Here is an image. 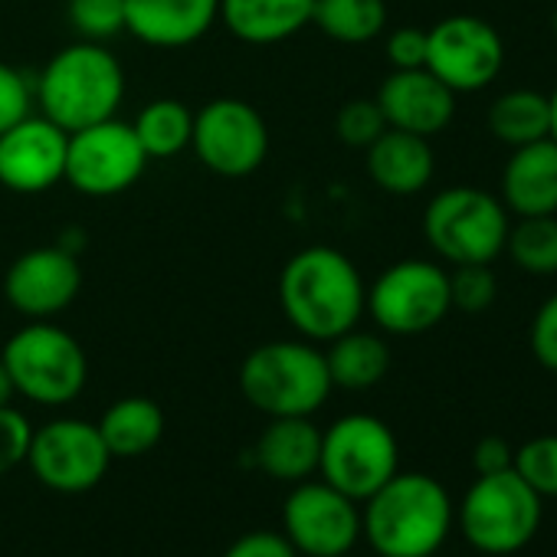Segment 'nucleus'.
Segmentation results:
<instances>
[{"label":"nucleus","instance_id":"obj_41","mask_svg":"<svg viewBox=\"0 0 557 557\" xmlns=\"http://www.w3.org/2000/svg\"><path fill=\"white\" fill-rule=\"evenodd\" d=\"M550 30H554V37H557V4H554V14H550Z\"/></svg>","mask_w":557,"mask_h":557},{"label":"nucleus","instance_id":"obj_3","mask_svg":"<svg viewBox=\"0 0 557 557\" xmlns=\"http://www.w3.org/2000/svg\"><path fill=\"white\" fill-rule=\"evenodd\" d=\"M125 99V70L106 44L76 40L50 57L34 83V102L63 132L115 119Z\"/></svg>","mask_w":557,"mask_h":557},{"label":"nucleus","instance_id":"obj_9","mask_svg":"<svg viewBox=\"0 0 557 557\" xmlns=\"http://www.w3.org/2000/svg\"><path fill=\"white\" fill-rule=\"evenodd\" d=\"M449 272L433 259H400L368 289V315L387 335H423L449 315Z\"/></svg>","mask_w":557,"mask_h":557},{"label":"nucleus","instance_id":"obj_20","mask_svg":"<svg viewBox=\"0 0 557 557\" xmlns=\"http://www.w3.org/2000/svg\"><path fill=\"white\" fill-rule=\"evenodd\" d=\"M322 430L312 417H269L252 446L256 466L278 482H306L319 472Z\"/></svg>","mask_w":557,"mask_h":557},{"label":"nucleus","instance_id":"obj_7","mask_svg":"<svg viewBox=\"0 0 557 557\" xmlns=\"http://www.w3.org/2000/svg\"><path fill=\"white\" fill-rule=\"evenodd\" d=\"M541 505L544 498L515 469L479 475L459 508L462 537L488 557L518 554L541 528Z\"/></svg>","mask_w":557,"mask_h":557},{"label":"nucleus","instance_id":"obj_6","mask_svg":"<svg viewBox=\"0 0 557 557\" xmlns=\"http://www.w3.org/2000/svg\"><path fill=\"white\" fill-rule=\"evenodd\" d=\"M508 226L511 213L505 210L502 197L472 184L440 190L423 213V236L449 265L498 259L505 252Z\"/></svg>","mask_w":557,"mask_h":557},{"label":"nucleus","instance_id":"obj_22","mask_svg":"<svg viewBox=\"0 0 557 557\" xmlns=\"http://www.w3.org/2000/svg\"><path fill=\"white\" fill-rule=\"evenodd\" d=\"M315 0H220V24L249 47H272L312 24Z\"/></svg>","mask_w":557,"mask_h":557},{"label":"nucleus","instance_id":"obj_33","mask_svg":"<svg viewBox=\"0 0 557 557\" xmlns=\"http://www.w3.org/2000/svg\"><path fill=\"white\" fill-rule=\"evenodd\" d=\"M30 112H34V83L21 70L0 63V135L21 119H27Z\"/></svg>","mask_w":557,"mask_h":557},{"label":"nucleus","instance_id":"obj_31","mask_svg":"<svg viewBox=\"0 0 557 557\" xmlns=\"http://www.w3.org/2000/svg\"><path fill=\"white\" fill-rule=\"evenodd\" d=\"M495 296H498V278L488 262H469V265H456L449 272L453 309L479 315L495 306Z\"/></svg>","mask_w":557,"mask_h":557},{"label":"nucleus","instance_id":"obj_8","mask_svg":"<svg viewBox=\"0 0 557 557\" xmlns=\"http://www.w3.org/2000/svg\"><path fill=\"white\" fill-rule=\"evenodd\" d=\"M400 466L394 430L371 413H348L322 430V482L355 502L371 498Z\"/></svg>","mask_w":557,"mask_h":557},{"label":"nucleus","instance_id":"obj_27","mask_svg":"<svg viewBox=\"0 0 557 557\" xmlns=\"http://www.w3.org/2000/svg\"><path fill=\"white\" fill-rule=\"evenodd\" d=\"M148 161H164V158H177L181 151L190 148V135H194V112L177 102V99H154L148 102L138 119L132 122Z\"/></svg>","mask_w":557,"mask_h":557},{"label":"nucleus","instance_id":"obj_2","mask_svg":"<svg viewBox=\"0 0 557 557\" xmlns=\"http://www.w3.org/2000/svg\"><path fill=\"white\" fill-rule=\"evenodd\" d=\"M453 498L426 472H394L364 498L361 534L381 557H433L453 528Z\"/></svg>","mask_w":557,"mask_h":557},{"label":"nucleus","instance_id":"obj_25","mask_svg":"<svg viewBox=\"0 0 557 557\" xmlns=\"http://www.w3.org/2000/svg\"><path fill=\"white\" fill-rule=\"evenodd\" d=\"M485 125L508 148L550 138V102L537 89H508L488 106Z\"/></svg>","mask_w":557,"mask_h":557},{"label":"nucleus","instance_id":"obj_28","mask_svg":"<svg viewBox=\"0 0 557 557\" xmlns=\"http://www.w3.org/2000/svg\"><path fill=\"white\" fill-rule=\"evenodd\" d=\"M505 252L528 275H557V213L515 216L508 226Z\"/></svg>","mask_w":557,"mask_h":557},{"label":"nucleus","instance_id":"obj_12","mask_svg":"<svg viewBox=\"0 0 557 557\" xmlns=\"http://www.w3.org/2000/svg\"><path fill=\"white\" fill-rule=\"evenodd\" d=\"M505 66L502 34L472 14H453L426 30V70L456 96L482 92Z\"/></svg>","mask_w":557,"mask_h":557},{"label":"nucleus","instance_id":"obj_30","mask_svg":"<svg viewBox=\"0 0 557 557\" xmlns=\"http://www.w3.org/2000/svg\"><path fill=\"white\" fill-rule=\"evenodd\" d=\"M511 469L541 495L557 498V433L534 436L515 449Z\"/></svg>","mask_w":557,"mask_h":557},{"label":"nucleus","instance_id":"obj_17","mask_svg":"<svg viewBox=\"0 0 557 557\" xmlns=\"http://www.w3.org/2000/svg\"><path fill=\"white\" fill-rule=\"evenodd\" d=\"M374 102L384 112L387 128H400L410 135L433 138L443 128H449L456 115V92L443 86L426 66L423 70H394Z\"/></svg>","mask_w":557,"mask_h":557},{"label":"nucleus","instance_id":"obj_11","mask_svg":"<svg viewBox=\"0 0 557 557\" xmlns=\"http://www.w3.org/2000/svg\"><path fill=\"white\" fill-rule=\"evenodd\" d=\"M190 151L220 177H246L269 154V128L256 106L223 96L194 112Z\"/></svg>","mask_w":557,"mask_h":557},{"label":"nucleus","instance_id":"obj_15","mask_svg":"<svg viewBox=\"0 0 557 557\" xmlns=\"http://www.w3.org/2000/svg\"><path fill=\"white\" fill-rule=\"evenodd\" d=\"M79 289L83 265L76 252H70L60 243L21 252L4 275V296L11 309L30 322L57 319L76 302Z\"/></svg>","mask_w":557,"mask_h":557},{"label":"nucleus","instance_id":"obj_40","mask_svg":"<svg viewBox=\"0 0 557 557\" xmlns=\"http://www.w3.org/2000/svg\"><path fill=\"white\" fill-rule=\"evenodd\" d=\"M547 102H550V138L557 141V86L554 92H547Z\"/></svg>","mask_w":557,"mask_h":557},{"label":"nucleus","instance_id":"obj_18","mask_svg":"<svg viewBox=\"0 0 557 557\" xmlns=\"http://www.w3.org/2000/svg\"><path fill=\"white\" fill-rule=\"evenodd\" d=\"M135 40L154 50H184L203 40L220 21V0H125Z\"/></svg>","mask_w":557,"mask_h":557},{"label":"nucleus","instance_id":"obj_37","mask_svg":"<svg viewBox=\"0 0 557 557\" xmlns=\"http://www.w3.org/2000/svg\"><path fill=\"white\" fill-rule=\"evenodd\" d=\"M387 60L394 70H423L426 66V30L400 27L387 37Z\"/></svg>","mask_w":557,"mask_h":557},{"label":"nucleus","instance_id":"obj_23","mask_svg":"<svg viewBox=\"0 0 557 557\" xmlns=\"http://www.w3.org/2000/svg\"><path fill=\"white\" fill-rule=\"evenodd\" d=\"M99 436L115 459L151 453L164 436V413L151 397H122L99 417Z\"/></svg>","mask_w":557,"mask_h":557},{"label":"nucleus","instance_id":"obj_34","mask_svg":"<svg viewBox=\"0 0 557 557\" xmlns=\"http://www.w3.org/2000/svg\"><path fill=\"white\" fill-rule=\"evenodd\" d=\"M30 436H34V426L21 410L0 407V475H8L27 462Z\"/></svg>","mask_w":557,"mask_h":557},{"label":"nucleus","instance_id":"obj_5","mask_svg":"<svg viewBox=\"0 0 557 557\" xmlns=\"http://www.w3.org/2000/svg\"><path fill=\"white\" fill-rule=\"evenodd\" d=\"M14 391L40 407H63L73 404L86 381H89V358L76 335L44 322H27L21 332H14L0 351Z\"/></svg>","mask_w":557,"mask_h":557},{"label":"nucleus","instance_id":"obj_19","mask_svg":"<svg viewBox=\"0 0 557 557\" xmlns=\"http://www.w3.org/2000/svg\"><path fill=\"white\" fill-rule=\"evenodd\" d=\"M502 203L511 216L557 213V141L541 138L511 148L502 168Z\"/></svg>","mask_w":557,"mask_h":557},{"label":"nucleus","instance_id":"obj_32","mask_svg":"<svg viewBox=\"0 0 557 557\" xmlns=\"http://www.w3.org/2000/svg\"><path fill=\"white\" fill-rule=\"evenodd\" d=\"M384 132L387 122L374 99H351L335 115V135L351 148H371Z\"/></svg>","mask_w":557,"mask_h":557},{"label":"nucleus","instance_id":"obj_14","mask_svg":"<svg viewBox=\"0 0 557 557\" xmlns=\"http://www.w3.org/2000/svg\"><path fill=\"white\" fill-rule=\"evenodd\" d=\"M283 534L299 554L345 557L361 537L358 502L329 482H299L283 502Z\"/></svg>","mask_w":557,"mask_h":557},{"label":"nucleus","instance_id":"obj_29","mask_svg":"<svg viewBox=\"0 0 557 557\" xmlns=\"http://www.w3.org/2000/svg\"><path fill=\"white\" fill-rule=\"evenodd\" d=\"M66 17L79 40L89 44H109L128 27L125 0H66Z\"/></svg>","mask_w":557,"mask_h":557},{"label":"nucleus","instance_id":"obj_24","mask_svg":"<svg viewBox=\"0 0 557 557\" xmlns=\"http://www.w3.org/2000/svg\"><path fill=\"white\" fill-rule=\"evenodd\" d=\"M329 345L332 348L325 351V364H329L332 387L371 391L391 371V348L381 335L351 329Z\"/></svg>","mask_w":557,"mask_h":557},{"label":"nucleus","instance_id":"obj_38","mask_svg":"<svg viewBox=\"0 0 557 557\" xmlns=\"http://www.w3.org/2000/svg\"><path fill=\"white\" fill-rule=\"evenodd\" d=\"M511 462H515V449H511L508 440H502V436H482V440L475 443L472 466H475L479 475L505 472V469H511Z\"/></svg>","mask_w":557,"mask_h":557},{"label":"nucleus","instance_id":"obj_1","mask_svg":"<svg viewBox=\"0 0 557 557\" xmlns=\"http://www.w3.org/2000/svg\"><path fill=\"white\" fill-rule=\"evenodd\" d=\"M278 309L299 338L329 345L358 329L368 309V286L342 249L306 246L278 272Z\"/></svg>","mask_w":557,"mask_h":557},{"label":"nucleus","instance_id":"obj_16","mask_svg":"<svg viewBox=\"0 0 557 557\" xmlns=\"http://www.w3.org/2000/svg\"><path fill=\"white\" fill-rule=\"evenodd\" d=\"M70 132L30 112L0 135V187L14 194H47L66 177Z\"/></svg>","mask_w":557,"mask_h":557},{"label":"nucleus","instance_id":"obj_4","mask_svg":"<svg viewBox=\"0 0 557 557\" xmlns=\"http://www.w3.org/2000/svg\"><path fill=\"white\" fill-rule=\"evenodd\" d=\"M243 397L265 417H312L332 394L325 351L312 342H265L239 364Z\"/></svg>","mask_w":557,"mask_h":557},{"label":"nucleus","instance_id":"obj_36","mask_svg":"<svg viewBox=\"0 0 557 557\" xmlns=\"http://www.w3.org/2000/svg\"><path fill=\"white\" fill-rule=\"evenodd\" d=\"M223 557H299L293 541L278 531H249L236 537Z\"/></svg>","mask_w":557,"mask_h":557},{"label":"nucleus","instance_id":"obj_35","mask_svg":"<svg viewBox=\"0 0 557 557\" xmlns=\"http://www.w3.org/2000/svg\"><path fill=\"white\" fill-rule=\"evenodd\" d=\"M528 348L544 371L557 374V293L537 306L528 329Z\"/></svg>","mask_w":557,"mask_h":557},{"label":"nucleus","instance_id":"obj_10","mask_svg":"<svg viewBox=\"0 0 557 557\" xmlns=\"http://www.w3.org/2000/svg\"><path fill=\"white\" fill-rule=\"evenodd\" d=\"M145 168L148 154L135 128L115 115L70 135L63 181L83 197H119L141 181Z\"/></svg>","mask_w":557,"mask_h":557},{"label":"nucleus","instance_id":"obj_26","mask_svg":"<svg viewBox=\"0 0 557 557\" xmlns=\"http://www.w3.org/2000/svg\"><path fill=\"white\" fill-rule=\"evenodd\" d=\"M312 24L335 44L361 47L384 34L387 4L384 0H315Z\"/></svg>","mask_w":557,"mask_h":557},{"label":"nucleus","instance_id":"obj_13","mask_svg":"<svg viewBox=\"0 0 557 557\" xmlns=\"http://www.w3.org/2000/svg\"><path fill=\"white\" fill-rule=\"evenodd\" d=\"M27 462L47 488L60 495H83L106 479L112 456L96 423L63 417L34 430Z\"/></svg>","mask_w":557,"mask_h":557},{"label":"nucleus","instance_id":"obj_39","mask_svg":"<svg viewBox=\"0 0 557 557\" xmlns=\"http://www.w3.org/2000/svg\"><path fill=\"white\" fill-rule=\"evenodd\" d=\"M14 397H17L14 381H11V374H8L4 361H0V407H11V400H14Z\"/></svg>","mask_w":557,"mask_h":557},{"label":"nucleus","instance_id":"obj_21","mask_svg":"<svg viewBox=\"0 0 557 557\" xmlns=\"http://www.w3.org/2000/svg\"><path fill=\"white\" fill-rule=\"evenodd\" d=\"M368 151V174L371 181L394 197H413L430 187L436 158L430 138L410 135L400 128H387Z\"/></svg>","mask_w":557,"mask_h":557}]
</instances>
